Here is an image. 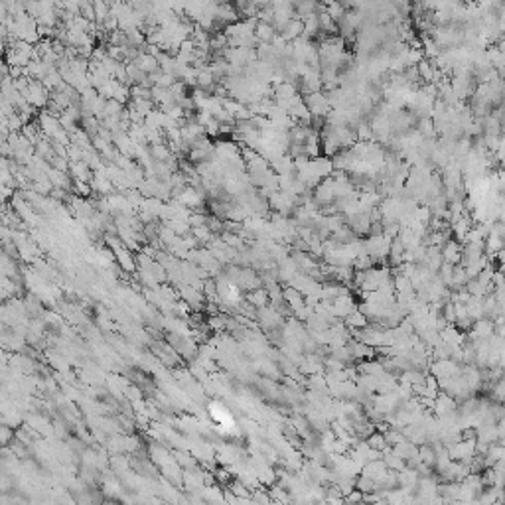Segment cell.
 <instances>
[{
  "instance_id": "cell-1",
  "label": "cell",
  "mask_w": 505,
  "mask_h": 505,
  "mask_svg": "<svg viewBox=\"0 0 505 505\" xmlns=\"http://www.w3.org/2000/svg\"><path fill=\"white\" fill-rule=\"evenodd\" d=\"M138 69H140V71H146V73L156 71V69H158V60H156V56H152V54L140 56V58H138Z\"/></svg>"
}]
</instances>
